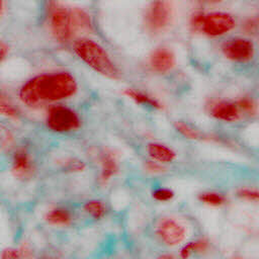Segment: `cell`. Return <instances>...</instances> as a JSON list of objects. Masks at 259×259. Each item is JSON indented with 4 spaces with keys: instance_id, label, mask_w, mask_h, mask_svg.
<instances>
[{
    "instance_id": "cell-27",
    "label": "cell",
    "mask_w": 259,
    "mask_h": 259,
    "mask_svg": "<svg viewBox=\"0 0 259 259\" xmlns=\"http://www.w3.org/2000/svg\"><path fill=\"white\" fill-rule=\"evenodd\" d=\"M244 30L247 33H257L258 30V19L257 18H249L244 22Z\"/></svg>"
},
{
    "instance_id": "cell-7",
    "label": "cell",
    "mask_w": 259,
    "mask_h": 259,
    "mask_svg": "<svg viewBox=\"0 0 259 259\" xmlns=\"http://www.w3.org/2000/svg\"><path fill=\"white\" fill-rule=\"evenodd\" d=\"M222 52L227 59L233 62L245 63L254 57L255 47L248 38L234 37L223 44Z\"/></svg>"
},
{
    "instance_id": "cell-2",
    "label": "cell",
    "mask_w": 259,
    "mask_h": 259,
    "mask_svg": "<svg viewBox=\"0 0 259 259\" xmlns=\"http://www.w3.org/2000/svg\"><path fill=\"white\" fill-rule=\"evenodd\" d=\"M73 51L84 64L96 73L112 80L120 78L118 68L107 52L95 40L81 37L74 42Z\"/></svg>"
},
{
    "instance_id": "cell-24",
    "label": "cell",
    "mask_w": 259,
    "mask_h": 259,
    "mask_svg": "<svg viewBox=\"0 0 259 259\" xmlns=\"http://www.w3.org/2000/svg\"><path fill=\"white\" fill-rule=\"evenodd\" d=\"M85 163L77 158H69L64 163V169L69 172H82L83 170H85Z\"/></svg>"
},
{
    "instance_id": "cell-29",
    "label": "cell",
    "mask_w": 259,
    "mask_h": 259,
    "mask_svg": "<svg viewBox=\"0 0 259 259\" xmlns=\"http://www.w3.org/2000/svg\"><path fill=\"white\" fill-rule=\"evenodd\" d=\"M145 168L151 173H161L164 171V167L155 160H150L145 163Z\"/></svg>"
},
{
    "instance_id": "cell-8",
    "label": "cell",
    "mask_w": 259,
    "mask_h": 259,
    "mask_svg": "<svg viewBox=\"0 0 259 259\" xmlns=\"http://www.w3.org/2000/svg\"><path fill=\"white\" fill-rule=\"evenodd\" d=\"M157 234L166 245L176 246L184 241L186 230L174 219L164 218L158 224Z\"/></svg>"
},
{
    "instance_id": "cell-6",
    "label": "cell",
    "mask_w": 259,
    "mask_h": 259,
    "mask_svg": "<svg viewBox=\"0 0 259 259\" xmlns=\"http://www.w3.org/2000/svg\"><path fill=\"white\" fill-rule=\"evenodd\" d=\"M173 19V6L169 0H152L145 14V25L150 32L164 31Z\"/></svg>"
},
{
    "instance_id": "cell-32",
    "label": "cell",
    "mask_w": 259,
    "mask_h": 259,
    "mask_svg": "<svg viewBox=\"0 0 259 259\" xmlns=\"http://www.w3.org/2000/svg\"><path fill=\"white\" fill-rule=\"evenodd\" d=\"M3 9H4V0H0V16L2 15Z\"/></svg>"
},
{
    "instance_id": "cell-22",
    "label": "cell",
    "mask_w": 259,
    "mask_h": 259,
    "mask_svg": "<svg viewBox=\"0 0 259 259\" xmlns=\"http://www.w3.org/2000/svg\"><path fill=\"white\" fill-rule=\"evenodd\" d=\"M199 200L205 204L219 206L227 202V197L219 192H203L199 194Z\"/></svg>"
},
{
    "instance_id": "cell-23",
    "label": "cell",
    "mask_w": 259,
    "mask_h": 259,
    "mask_svg": "<svg viewBox=\"0 0 259 259\" xmlns=\"http://www.w3.org/2000/svg\"><path fill=\"white\" fill-rule=\"evenodd\" d=\"M241 113H245L247 115H254L256 113V103L250 97H242L236 101Z\"/></svg>"
},
{
    "instance_id": "cell-9",
    "label": "cell",
    "mask_w": 259,
    "mask_h": 259,
    "mask_svg": "<svg viewBox=\"0 0 259 259\" xmlns=\"http://www.w3.org/2000/svg\"><path fill=\"white\" fill-rule=\"evenodd\" d=\"M11 171L16 178H30L34 172L32 158L25 147H19L14 150L11 158Z\"/></svg>"
},
{
    "instance_id": "cell-25",
    "label": "cell",
    "mask_w": 259,
    "mask_h": 259,
    "mask_svg": "<svg viewBox=\"0 0 259 259\" xmlns=\"http://www.w3.org/2000/svg\"><path fill=\"white\" fill-rule=\"evenodd\" d=\"M153 197L154 199L158 201H168L173 198L174 192L169 188H158L153 191Z\"/></svg>"
},
{
    "instance_id": "cell-28",
    "label": "cell",
    "mask_w": 259,
    "mask_h": 259,
    "mask_svg": "<svg viewBox=\"0 0 259 259\" xmlns=\"http://www.w3.org/2000/svg\"><path fill=\"white\" fill-rule=\"evenodd\" d=\"M20 252L19 249L17 248H6L2 251L0 254V258L3 259H14V258H20Z\"/></svg>"
},
{
    "instance_id": "cell-17",
    "label": "cell",
    "mask_w": 259,
    "mask_h": 259,
    "mask_svg": "<svg viewBox=\"0 0 259 259\" xmlns=\"http://www.w3.org/2000/svg\"><path fill=\"white\" fill-rule=\"evenodd\" d=\"M124 94L127 97H130L131 99H133L134 101H136L137 103L144 104V105L156 108V109L162 108V105L160 104V102L158 100H156L152 96H150V95H148L146 93H143V92H141L139 90H136L134 88H126L124 90Z\"/></svg>"
},
{
    "instance_id": "cell-13",
    "label": "cell",
    "mask_w": 259,
    "mask_h": 259,
    "mask_svg": "<svg viewBox=\"0 0 259 259\" xmlns=\"http://www.w3.org/2000/svg\"><path fill=\"white\" fill-rule=\"evenodd\" d=\"M99 163L101 167L100 180L105 183L110 180L118 171V164L111 152L103 151L99 155Z\"/></svg>"
},
{
    "instance_id": "cell-18",
    "label": "cell",
    "mask_w": 259,
    "mask_h": 259,
    "mask_svg": "<svg viewBox=\"0 0 259 259\" xmlns=\"http://www.w3.org/2000/svg\"><path fill=\"white\" fill-rule=\"evenodd\" d=\"M83 209L86 213L95 220L102 219L107 211L105 203L99 199H90L86 201L83 205Z\"/></svg>"
},
{
    "instance_id": "cell-14",
    "label": "cell",
    "mask_w": 259,
    "mask_h": 259,
    "mask_svg": "<svg viewBox=\"0 0 259 259\" xmlns=\"http://www.w3.org/2000/svg\"><path fill=\"white\" fill-rule=\"evenodd\" d=\"M148 153L150 157L161 163L172 162L176 158L175 152L165 145L159 143H151L148 145Z\"/></svg>"
},
{
    "instance_id": "cell-21",
    "label": "cell",
    "mask_w": 259,
    "mask_h": 259,
    "mask_svg": "<svg viewBox=\"0 0 259 259\" xmlns=\"http://www.w3.org/2000/svg\"><path fill=\"white\" fill-rule=\"evenodd\" d=\"M208 247V242L205 239H198L187 243L180 250V257L187 258L192 252H202L205 251Z\"/></svg>"
},
{
    "instance_id": "cell-4",
    "label": "cell",
    "mask_w": 259,
    "mask_h": 259,
    "mask_svg": "<svg viewBox=\"0 0 259 259\" xmlns=\"http://www.w3.org/2000/svg\"><path fill=\"white\" fill-rule=\"evenodd\" d=\"M47 18L51 33L58 42L67 44L74 37L70 24V7L59 0H48Z\"/></svg>"
},
{
    "instance_id": "cell-1",
    "label": "cell",
    "mask_w": 259,
    "mask_h": 259,
    "mask_svg": "<svg viewBox=\"0 0 259 259\" xmlns=\"http://www.w3.org/2000/svg\"><path fill=\"white\" fill-rule=\"evenodd\" d=\"M78 91L76 78L67 71L35 75L26 80L18 90V98L27 107L58 102L73 97Z\"/></svg>"
},
{
    "instance_id": "cell-11",
    "label": "cell",
    "mask_w": 259,
    "mask_h": 259,
    "mask_svg": "<svg viewBox=\"0 0 259 259\" xmlns=\"http://www.w3.org/2000/svg\"><path fill=\"white\" fill-rule=\"evenodd\" d=\"M70 24L73 36L89 33L93 30V21L90 14L80 7H70Z\"/></svg>"
},
{
    "instance_id": "cell-19",
    "label": "cell",
    "mask_w": 259,
    "mask_h": 259,
    "mask_svg": "<svg viewBox=\"0 0 259 259\" xmlns=\"http://www.w3.org/2000/svg\"><path fill=\"white\" fill-rule=\"evenodd\" d=\"M175 128L179 132L183 137L189 140H204L206 137L200 131L192 127L190 124L183 121H176L174 123Z\"/></svg>"
},
{
    "instance_id": "cell-5",
    "label": "cell",
    "mask_w": 259,
    "mask_h": 259,
    "mask_svg": "<svg viewBox=\"0 0 259 259\" xmlns=\"http://www.w3.org/2000/svg\"><path fill=\"white\" fill-rule=\"evenodd\" d=\"M46 125L54 133H71L81 126V119L74 109L57 104L49 108L46 115Z\"/></svg>"
},
{
    "instance_id": "cell-16",
    "label": "cell",
    "mask_w": 259,
    "mask_h": 259,
    "mask_svg": "<svg viewBox=\"0 0 259 259\" xmlns=\"http://www.w3.org/2000/svg\"><path fill=\"white\" fill-rule=\"evenodd\" d=\"M0 114L11 119H18L20 117L19 108L2 90H0Z\"/></svg>"
},
{
    "instance_id": "cell-12",
    "label": "cell",
    "mask_w": 259,
    "mask_h": 259,
    "mask_svg": "<svg viewBox=\"0 0 259 259\" xmlns=\"http://www.w3.org/2000/svg\"><path fill=\"white\" fill-rule=\"evenodd\" d=\"M150 66L158 73H166L175 66V56L167 48H158L150 56Z\"/></svg>"
},
{
    "instance_id": "cell-31",
    "label": "cell",
    "mask_w": 259,
    "mask_h": 259,
    "mask_svg": "<svg viewBox=\"0 0 259 259\" xmlns=\"http://www.w3.org/2000/svg\"><path fill=\"white\" fill-rule=\"evenodd\" d=\"M197 1L203 4H218V3H221L223 0H197Z\"/></svg>"
},
{
    "instance_id": "cell-10",
    "label": "cell",
    "mask_w": 259,
    "mask_h": 259,
    "mask_svg": "<svg viewBox=\"0 0 259 259\" xmlns=\"http://www.w3.org/2000/svg\"><path fill=\"white\" fill-rule=\"evenodd\" d=\"M209 113L217 119L236 121L241 116V111L236 102L227 100H213L208 105Z\"/></svg>"
},
{
    "instance_id": "cell-15",
    "label": "cell",
    "mask_w": 259,
    "mask_h": 259,
    "mask_svg": "<svg viewBox=\"0 0 259 259\" xmlns=\"http://www.w3.org/2000/svg\"><path fill=\"white\" fill-rule=\"evenodd\" d=\"M45 219L51 225L68 226L72 222V214L65 207H55L46 213Z\"/></svg>"
},
{
    "instance_id": "cell-3",
    "label": "cell",
    "mask_w": 259,
    "mask_h": 259,
    "mask_svg": "<svg viewBox=\"0 0 259 259\" xmlns=\"http://www.w3.org/2000/svg\"><path fill=\"white\" fill-rule=\"evenodd\" d=\"M236 25L234 16L227 12H195L190 18L193 31L202 32L208 36H221L231 31Z\"/></svg>"
},
{
    "instance_id": "cell-20",
    "label": "cell",
    "mask_w": 259,
    "mask_h": 259,
    "mask_svg": "<svg viewBox=\"0 0 259 259\" xmlns=\"http://www.w3.org/2000/svg\"><path fill=\"white\" fill-rule=\"evenodd\" d=\"M15 145V137L10 128L0 125V152H8Z\"/></svg>"
},
{
    "instance_id": "cell-30",
    "label": "cell",
    "mask_w": 259,
    "mask_h": 259,
    "mask_svg": "<svg viewBox=\"0 0 259 259\" xmlns=\"http://www.w3.org/2000/svg\"><path fill=\"white\" fill-rule=\"evenodd\" d=\"M9 51H10L9 46L6 42L0 40V64L7 58Z\"/></svg>"
},
{
    "instance_id": "cell-26",
    "label": "cell",
    "mask_w": 259,
    "mask_h": 259,
    "mask_svg": "<svg viewBox=\"0 0 259 259\" xmlns=\"http://www.w3.org/2000/svg\"><path fill=\"white\" fill-rule=\"evenodd\" d=\"M237 194L239 197L250 200V201H258L259 194L258 191L255 189H250V188H241L237 191Z\"/></svg>"
}]
</instances>
